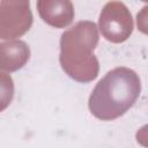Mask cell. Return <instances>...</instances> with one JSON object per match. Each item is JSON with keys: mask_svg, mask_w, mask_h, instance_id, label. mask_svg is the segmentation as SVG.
<instances>
[{"mask_svg": "<svg viewBox=\"0 0 148 148\" xmlns=\"http://www.w3.org/2000/svg\"><path fill=\"white\" fill-rule=\"evenodd\" d=\"M32 24L29 1H0V38L14 39L23 36Z\"/></svg>", "mask_w": 148, "mask_h": 148, "instance_id": "obj_4", "label": "cell"}, {"mask_svg": "<svg viewBox=\"0 0 148 148\" xmlns=\"http://www.w3.org/2000/svg\"><path fill=\"white\" fill-rule=\"evenodd\" d=\"M14 97V81L9 74L0 72V112L7 109Z\"/></svg>", "mask_w": 148, "mask_h": 148, "instance_id": "obj_7", "label": "cell"}, {"mask_svg": "<svg viewBox=\"0 0 148 148\" xmlns=\"http://www.w3.org/2000/svg\"><path fill=\"white\" fill-rule=\"evenodd\" d=\"M98 27L102 36L111 43H123L133 32V18L128 8L120 1H109L104 5Z\"/></svg>", "mask_w": 148, "mask_h": 148, "instance_id": "obj_3", "label": "cell"}, {"mask_svg": "<svg viewBox=\"0 0 148 148\" xmlns=\"http://www.w3.org/2000/svg\"><path fill=\"white\" fill-rule=\"evenodd\" d=\"M30 58V49L23 40L0 43V71L15 72L22 68Z\"/></svg>", "mask_w": 148, "mask_h": 148, "instance_id": "obj_6", "label": "cell"}, {"mask_svg": "<svg viewBox=\"0 0 148 148\" xmlns=\"http://www.w3.org/2000/svg\"><path fill=\"white\" fill-rule=\"evenodd\" d=\"M37 10L40 18L54 28H65L74 18V6L69 0H39Z\"/></svg>", "mask_w": 148, "mask_h": 148, "instance_id": "obj_5", "label": "cell"}, {"mask_svg": "<svg viewBox=\"0 0 148 148\" xmlns=\"http://www.w3.org/2000/svg\"><path fill=\"white\" fill-rule=\"evenodd\" d=\"M98 38L97 25L91 21H79L62 32L59 62L69 77L86 83L98 76L99 62L94 54Z\"/></svg>", "mask_w": 148, "mask_h": 148, "instance_id": "obj_2", "label": "cell"}, {"mask_svg": "<svg viewBox=\"0 0 148 148\" xmlns=\"http://www.w3.org/2000/svg\"><path fill=\"white\" fill-rule=\"evenodd\" d=\"M141 91L139 75L131 68L109 71L92 89L88 106L94 117L109 121L125 114L136 102Z\"/></svg>", "mask_w": 148, "mask_h": 148, "instance_id": "obj_1", "label": "cell"}]
</instances>
